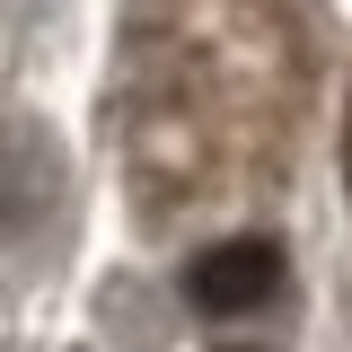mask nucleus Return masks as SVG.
I'll return each mask as SVG.
<instances>
[{
  "instance_id": "nucleus-3",
  "label": "nucleus",
  "mask_w": 352,
  "mask_h": 352,
  "mask_svg": "<svg viewBox=\"0 0 352 352\" xmlns=\"http://www.w3.org/2000/svg\"><path fill=\"white\" fill-rule=\"evenodd\" d=\"M220 352H256V344H220Z\"/></svg>"
},
{
  "instance_id": "nucleus-2",
  "label": "nucleus",
  "mask_w": 352,
  "mask_h": 352,
  "mask_svg": "<svg viewBox=\"0 0 352 352\" xmlns=\"http://www.w3.org/2000/svg\"><path fill=\"white\" fill-rule=\"evenodd\" d=\"M344 185H352V106H344Z\"/></svg>"
},
{
  "instance_id": "nucleus-1",
  "label": "nucleus",
  "mask_w": 352,
  "mask_h": 352,
  "mask_svg": "<svg viewBox=\"0 0 352 352\" xmlns=\"http://www.w3.org/2000/svg\"><path fill=\"white\" fill-rule=\"evenodd\" d=\"M273 291H282V247L273 238H220L212 256H194V273H185V300L203 317H247Z\"/></svg>"
}]
</instances>
